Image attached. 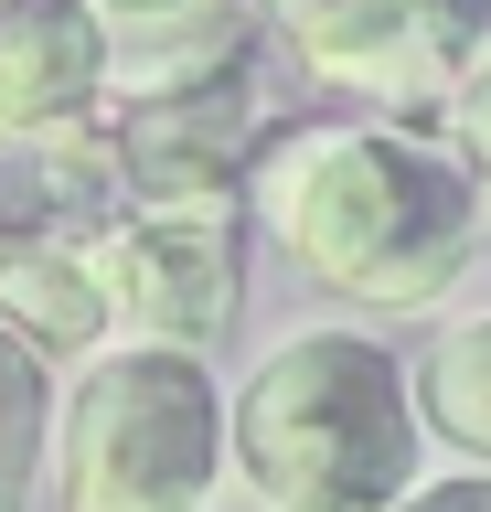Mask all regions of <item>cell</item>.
I'll use <instances>...</instances> for the list:
<instances>
[{
    "mask_svg": "<svg viewBox=\"0 0 491 512\" xmlns=\"http://www.w3.org/2000/svg\"><path fill=\"white\" fill-rule=\"evenodd\" d=\"M193 11H214V0H97L107 43H129V32H161V22H193Z\"/></svg>",
    "mask_w": 491,
    "mask_h": 512,
    "instance_id": "obj_14",
    "label": "cell"
},
{
    "mask_svg": "<svg viewBox=\"0 0 491 512\" xmlns=\"http://www.w3.org/2000/svg\"><path fill=\"white\" fill-rule=\"evenodd\" d=\"M0 320L43 352V363H65V352H97L118 320H107V288H97V256L86 235H43L11 278H0Z\"/></svg>",
    "mask_w": 491,
    "mask_h": 512,
    "instance_id": "obj_8",
    "label": "cell"
},
{
    "mask_svg": "<svg viewBox=\"0 0 491 512\" xmlns=\"http://www.w3.org/2000/svg\"><path fill=\"white\" fill-rule=\"evenodd\" d=\"M43 235H65V224H54V192H43L33 160H11V150H0V278H11V267H22Z\"/></svg>",
    "mask_w": 491,
    "mask_h": 512,
    "instance_id": "obj_12",
    "label": "cell"
},
{
    "mask_svg": "<svg viewBox=\"0 0 491 512\" xmlns=\"http://www.w3.org/2000/svg\"><path fill=\"white\" fill-rule=\"evenodd\" d=\"M395 11H406V0H267V22L299 43V64H310L321 86H342V96H363V75L385 64Z\"/></svg>",
    "mask_w": 491,
    "mask_h": 512,
    "instance_id": "obj_9",
    "label": "cell"
},
{
    "mask_svg": "<svg viewBox=\"0 0 491 512\" xmlns=\"http://www.w3.org/2000/svg\"><path fill=\"white\" fill-rule=\"evenodd\" d=\"M225 470V395L193 352H97L54 427V512H203Z\"/></svg>",
    "mask_w": 491,
    "mask_h": 512,
    "instance_id": "obj_3",
    "label": "cell"
},
{
    "mask_svg": "<svg viewBox=\"0 0 491 512\" xmlns=\"http://www.w3.org/2000/svg\"><path fill=\"white\" fill-rule=\"evenodd\" d=\"M225 448L267 512H395L417 470V395L385 342L299 331L235 384Z\"/></svg>",
    "mask_w": 491,
    "mask_h": 512,
    "instance_id": "obj_2",
    "label": "cell"
},
{
    "mask_svg": "<svg viewBox=\"0 0 491 512\" xmlns=\"http://www.w3.org/2000/svg\"><path fill=\"white\" fill-rule=\"evenodd\" d=\"M246 192L299 278L342 288L363 310H438L491 235L481 171L427 128H374V118L278 128Z\"/></svg>",
    "mask_w": 491,
    "mask_h": 512,
    "instance_id": "obj_1",
    "label": "cell"
},
{
    "mask_svg": "<svg viewBox=\"0 0 491 512\" xmlns=\"http://www.w3.org/2000/svg\"><path fill=\"white\" fill-rule=\"evenodd\" d=\"M107 288V320L139 331L150 352H193L214 342L246 299L235 278V203H129L86 235Z\"/></svg>",
    "mask_w": 491,
    "mask_h": 512,
    "instance_id": "obj_4",
    "label": "cell"
},
{
    "mask_svg": "<svg viewBox=\"0 0 491 512\" xmlns=\"http://www.w3.org/2000/svg\"><path fill=\"white\" fill-rule=\"evenodd\" d=\"M43 438H54V363L0 320V512H22V491L43 470Z\"/></svg>",
    "mask_w": 491,
    "mask_h": 512,
    "instance_id": "obj_10",
    "label": "cell"
},
{
    "mask_svg": "<svg viewBox=\"0 0 491 512\" xmlns=\"http://www.w3.org/2000/svg\"><path fill=\"white\" fill-rule=\"evenodd\" d=\"M395 512H491V480H427V491H406Z\"/></svg>",
    "mask_w": 491,
    "mask_h": 512,
    "instance_id": "obj_15",
    "label": "cell"
},
{
    "mask_svg": "<svg viewBox=\"0 0 491 512\" xmlns=\"http://www.w3.org/2000/svg\"><path fill=\"white\" fill-rule=\"evenodd\" d=\"M417 395H427V416H438L459 448H491V310H481V320H459L449 342L427 352Z\"/></svg>",
    "mask_w": 491,
    "mask_h": 512,
    "instance_id": "obj_11",
    "label": "cell"
},
{
    "mask_svg": "<svg viewBox=\"0 0 491 512\" xmlns=\"http://www.w3.org/2000/svg\"><path fill=\"white\" fill-rule=\"evenodd\" d=\"M107 107L97 0H0V139H65Z\"/></svg>",
    "mask_w": 491,
    "mask_h": 512,
    "instance_id": "obj_6",
    "label": "cell"
},
{
    "mask_svg": "<svg viewBox=\"0 0 491 512\" xmlns=\"http://www.w3.org/2000/svg\"><path fill=\"white\" fill-rule=\"evenodd\" d=\"M449 150H459V160H470V171L491 182V54L470 64V86L449 96Z\"/></svg>",
    "mask_w": 491,
    "mask_h": 512,
    "instance_id": "obj_13",
    "label": "cell"
},
{
    "mask_svg": "<svg viewBox=\"0 0 491 512\" xmlns=\"http://www.w3.org/2000/svg\"><path fill=\"white\" fill-rule=\"evenodd\" d=\"M107 139H118V192L129 203H225V182L257 171V150L278 128L257 107V64H235L214 86L118 96L107 107Z\"/></svg>",
    "mask_w": 491,
    "mask_h": 512,
    "instance_id": "obj_5",
    "label": "cell"
},
{
    "mask_svg": "<svg viewBox=\"0 0 491 512\" xmlns=\"http://www.w3.org/2000/svg\"><path fill=\"white\" fill-rule=\"evenodd\" d=\"M491 54V0H406L395 11L385 64L363 75V107H395V118H427L470 86V64Z\"/></svg>",
    "mask_w": 491,
    "mask_h": 512,
    "instance_id": "obj_7",
    "label": "cell"
}]
</instances>
